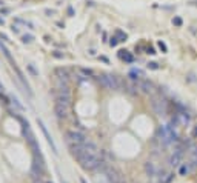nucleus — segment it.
I'll return each mask as SVG.
<instances>
[{
	"mask_svg": "<svg viewBox=\"0 0 197 183\" xmlns=\"http://www.w3.org/2000/svg\"><path fill=\"white\" fill-rule=\"evenodd\" d=\"M157 139L162 142V145L166 146V145H171L174 142H177L179 135L174 131V128L171 125H163L157 129Z\"/></svg>",
	"mask_w": 197,
	"mask_h": 183,
	"instance_id": "f257e3e1",
	"label": "nucleus"
},
{
	"mask_svg": "<svg viewBox=\"0 0 197 183\" xmlns=\"http://www.w3.org/2000/svg\"><path fill=\"white\" fill-rule=\"evenodd\" d=\"M97 83L103 89H119L120 88V80L115 76H111V74H100V76H97Z\"/></svg>",
	"mask_w": 197,
	"mask_h": 183,
	"instance_id": "f03ea898",
	"label": "nucleus"
},
{
	"mask_svg": "<svg viewBox=\"0 0 197 183\" xmlns=\"http://www.w3.org/2000/svg\"><path fill=\"white\" fill-rule=\"evenodd\" d=\"M65 140H66V143L69 145V146H72V145H82V143H85V142H86V137H85V135L80 132V131L71 129V131H66Z\"/></svg>",
	"mask_w": 197,
	"mask_h": 183,
	"instance_id": "7ed1b4c3",
	"label": "nucleus"
},
{
	"mask_svg": "<svg viewBox=\"0 0 197 183\" xmlns=\"http://www.w3.org/2000/svg\"><path fill=\"white\" fill-rule=\"evenodd\" d=\"M151 106H153V111L157 114V116H165L166 111H168V103L165 99L162 97H154L151 100Z\"/></svg>",
	"mask_w": 197,
	"mask_h": 183,
	"instance_id": "20e7f679",
	"label": "nucleus"
},
{
	"mask_svg": "<svg viewBox=\"0 0 197 183\" xmlns=\"http://www.w3.org/2000/svg\"><path fill=\"white\" fill-rule=\"evenodd\" d=\"M189 122H191V117L188 116L186 112H176L174 117L171 119V126H186Z\"/></svg>",
	"mask_w": 197,
	"mask_h": 183,
	"instance_id": "39448f33",
	"label": "nucleus"
},
{
	"mask_svg": "<svg viewBox=\"0 0 197 183\" xmlns=\"http://www.w3.org/2000/svg\"><path fill=\"white\" fill-rule=\"evenodd\" d=\"M103 172H105V177H106V180L110 182V183H123L120 172H119L115 168H112V166H106Z\"/></svg>",
	"mask_w": 197,
	"mask_h": 183,
	"instance_id": "423d86ee",
	"label": "nucleus"
},
{
	"mask_svg": "<svg viewBox=\"0 0 197 183\" xmlns=\"http://www.w3.org/2000/svg\"><path fill=\"white\" fill-rule=\"evenodd\" d=\"M135 86H137V89H140L145 94H153L154 92V85H153V82H149V80L139 79V80H135Z\"/></svg>",
	"mask_w": 197,
	"mask_h": 183,
	"instance_id": "0eeeda50",
	"label": "nucleus"
},
{
	"mask_svg": "<svg viewBox=\"0 0 197 183\" xmlns=\"http://www.w3.org/2000/svg\"><path fill=\"white\" fill-rule=\"evenodd\" d=\"M86 143V142H85ZM85 143H82V145H72V146H69V152H71V155L72 157H76L77 160L80 159V157H83V155L88 152L86 151V146H85Z\"/></svg>",
	"mask_w": 197,
	"mask_h": 183,
	"instance_id": "6e6552de",
	"label": "nucleus"
},
{
	"mask_svg": "<svg viewBox=\"0 0 197 183\" xmlns=\"http://www.w3.org/2000/svg\"><path fill=\"white\" fill-rule=\"evenodd\" d=\"M183 151L182 149H177V151H174V154H171V157H169V165L171 166H180L183 163Z\"/></svg>",
	"mask_w": 197,
	"mask_h": 183,
	"instance_id": "1a4fd4ad",
	"label": "nucleus"
},
{
	"mask_svg": "<svg viewBox=\"0 0 197 183\" xmlns=\"http://www.w3.org/2000/svg\"><path fill=\"white\" fill-rule=\"evenodd\" d=\"M37 122H39V126H40V129H42L43 135L46 137V140H48V143H49V145H51V148H52V152H54V154H57V146H56V143H54V140L51 139V135H49L48 129H46V126L43 125V122H42V120H37Z\"/></svg>",
	"mask_w": 197,
	"mask_h": 183,
	"instance_id": "9d476101",
	"label": "nucleus"
},
{
	"mask_svg": "<svg viewBox=\"0 0 197 183\" xmlns=\"http://www.w3.org/2000/svg\"><path fill=\"white\" fill-rule=\"evenodd\" d=\"M56 103L59 105H63V106H69L71 105V96H69V92H62V91H59V96L56 99Z\"/></svg>",
	"mask_w": 197,
	"mask_h": 183,
	"instance_id": "9b49d317",
	"label": "nucleus"
},
{
	"mask_svg": "<svg viewBox=\"0 0 197 183\" xmlns=\"http://www.w3.org/2000/svg\"><path fill=\"white\" fill-rule=\"evenodd\" d=\"M56 76L59 77L60 82L68 83V80H69V71H68L66 68H57V69H56Z\"/></svg>",
	"mask_w": 197,
	"mask_h": 183,
	"instance_id": "f8f14e48",
	"label": "nucleus"
},
{
	"mask_svg": "<svg viewBox=\"0 0 197 183\" xmlns=\"http://www.w3.org/2000/svg\"><path fill=\"white\" fill-rule=\"evenodd\" d=\"M54 112H56V116L59 119H66L68 117V108L63 106V105L56 103V106H54Z\"/></svg>",
	"mask_w": 197,
	"mask_h": 183,
	"instance_id": "ddd939ff",
	"label": "nucleus"
},
{
	"mask_svg": "<svg viewBox=\"0 0 197 183\" xmlns=\"http://www.w3.org/2000/svg\"><path fill=\"white\" fill-rule=\"evenodd\" d=\"M0 49H2L3 56L6 57V60L9 62V65H11V66H14V65H16V60L12 59V56H11V51L8 49V46H6L5 43H2V42H0Z\"/></svg>",
	"mask_w": 197,
	"mask_h": 183,
	"instance_id": "4468645a",
	"label": "nucleus"
},
{
	"mask_svg": "<svg viewBox=\"0 0 197 183\" xmlns=\"http://www.w3.org/2000/svg\"><path fill=\"white\" fill-rule=\"evenodd\" d=\"M191 171H193V165H191V162L182 163V165L179 166V175H188Z\"/></svg>",
	"mask_w": 197,
	"mask_h": 183,
	"instance_id": "2eb2a0df",
	"label": "nucleus"
},
{
	"mask_svg": "<svg viewBox=\"0 0 197 183\" xmlns=\"http://www.w3.org/2000/svg\"><path fill=\"white\" fill-rule=\"evenodd\" d=\"M119 57H120L122 60H125L126 63H133V62H134V57H133V54H130V52H128V51H125V49L119 51Z\"/></svg>",
	"mask_w": 197,
	"mask_h": 183,
	"instance_id": "dca6fc26",
	"label": "nucleus"
},
{
	"mask_svg": "<svg viewBox=\"0 0 197 183\" xmlns=\"http://www.w3.org/2000/svg\"><path fill=\"white\" fill-rule=\"evenodd\" d=\"M145 172H146V175H149V177L155 175V166L151 163V162H146L145 163Z\"/></svg>",
	"mask_w": 197,
	"mask_h": 183,
	"instance_id": "f3484780",
	"label": "nucleus"
},
{
	"mask_svg": "<svg viewBox=\"0 0 197 183\" xmlns=\"http://www.w3.org/2000/svg\"><path fill=\"white\" fill-rule=\"evenodd\" d=\"M130 77L135 82V80H139V79L143 77V71H142V69H133V71L130 72Z\"/></svg>",
	"mask_w": 197,
	"mask_h": 183,
	"instance_id": "a211bd4d",
	"label": "nucleus"
},
{
	"mask_svg": "<svg viewBox=\"0 0 197 183\" xmlns=\"http://www.w3.org/2000/svg\"><path fill=\"white\" fill-rule=\"evenodd\" d=\"M115 36L120 39L119 42H123V40H126V34H125V32H122V31H115Z\"/></svg>",
	"mask_w": 197,
	"mask_h": 183,
	"instance_id": "6ab92c4d",
	"label": "nucleus"
},
{
	"mask_svg": "<svg viewBox=\"0 0 197 183\" xmlns=\"http://www.w3.org/2000/svg\"><path fill=\"white\" fill-rule=\"evenodd\" d=\"M31 179H32L34 183H45V182L42 180V177H39V175H32V174H31Z\"/></svg>",
	"mask_w": 197,
	"mask_h": 183,
	"instance_id": "aec40b11",
	"label": "nucleus"
},
{
	"mask_svg": "<svg viewBox=\"0 0 197 183\" xmlns=\"http://www.w3.org/2000/svg\"><path fill=\"white\" fill-rule=\"evenodd\" d=\"M22 42L23 43H31L32 42V36H29V34H28V36H23L22 37Z\"/></svg>",
	"mask_w": 197,
	"mask_h": 183,
	"instance_id": "412c9836",
	"label": "nucleus"
},
{
	"mask_svg": "<svg viewBox=\"0 0 197 183\" xmlns=\"http://www.w3.org/2000/svg\"><path fill=\"white\" fill-rule=\"evenodd\" d=\"M159 48H160L162 51H163V52H166V51H168V46H166V43H165V42H162V40L159 42Z\"/></svg>",
	"mask_w": 197,
	"mask_h": 183,
	"instance_id": "4be33fe9",
	"label": "nucleus"
},
{
	"mask_svg": "<svg viewBox=\"0 0 197 183\" xmlns=\"http://www.w3.org/2000/svg\"><path fill=\"white\" fill-rule=\"evenodd\" d=\"M173 23H174L176 26H182V19H180V17H174V19H173Z\"/></svg>",
	"mask_w": 197,
	"mask_h": 183,
	"instance_id": "5701e85b",
	"label": "nucleus"
},
{
	"mask_svg": "<svg viewBox=\"0 0 197 183\" xmlns=\"http://www.w3.org/2000/svg\"><path fill=\"white\" fill-rule=\"evenodd\" d=\"M148 68H149V69H159V63L151 62V63H148Z\"/></svg>",
	"mask_w": 197,
	"mask_h": 183,
	"instance_id": "b1692460",
	"label": "nucleus"
},
{
	"mask_svg": "<svg viewBox=\"0 0 197 183\" xmlns=\"http://www.w3.org/2000/svg\"><path fill=\"white\" fill-rule=\"evenodd\" d=\"M117 43H119V39H117V37H112V39L110 40V45H111V46H115Z\"/></svg>",
	"mask_w": 197,
	"mask_h": 183,
	"instance_id": "393cba45",
	"label": "nucleus"
},
{
	"mask_svg": "<svg viewBox=\"0 0 197 183\" xmlns=\"http://www.w3.org/2000/svg\"><path fill=\"white\" fill-rule=\"evenodd\" d=\"M52 56L56 57V59H63V57H65V54H60L59 51H56V52H52Z\"/></svg>",
	"mask_w": 197,
	"mask_h": 183,
	"instance_id": "a878e982",
	"label": "nucleus"
},
{
	"mask_svg": "<svg viewBox=\"0 0 197 183\" xmlns=\"http://www.w3.org/2000/svg\"><path fill=\"white\" fill-rule=\"evenodd\" d=\"M0 102H2V103H8V99H6L3 94H0Z\"/></svg>",
	"mask_w": 197,
	"mask_h": 183,
	"instance_id": "bb28decb",
	"label": "nucleus"
},
{
	"mask_svg": "<svg viewBox=\"0 0 197 183\" xmlns=\"http://www.w3.org/2000/svg\"><path fill=\"white\" fill-rule=\"evenodd\" d=\"M191 135H193L194 139H197V126H194V128H193V132H191Z\"/></svg>",
	"mask_w": 197,
	"mask_h": 183,
	"instance_id": "cd10ccee",
	"label": "nucleus"
},
{
	"mask_svg": "<svg viewBox=\"0 0 197 183\" xmlns=\"http://www.w3.org/2000/svg\"><path fill=\"white\" fill-rule=\"evenodd\" d=\"M11 29H12V32H16V34H17V32H19V26L12 25V28H11Z\"/></svg>",
	"mask_w": 197,
	"mask_h": 183,
	"instance_id": "c85d7f7f",
	"label": "nucleus"
},
{
	"mask_svg": "<svg viewBox=\"0 0 197 183\" xmlns=\"http://www.w3.org/2000/svg\"><path fill=\"white\" fill-rule=\"evenodd\" d=\"M146 51H148V54H155V51H154V48H151V46H149V48H148Z\"/></svg>",
	"mask_w": 197,
	"mask_h": 183,
	"instance_id": "c756f323",
	"label": "nucleus"
},
{
	"mask_svg": "<svg viewBox=\"0 0 197 183\" xmlns=\"http://www.w3.org/2000/svg\"><path fill=\"white\" fill-rule=\"evenodd\" d=\"M80 183H86V180L85 179H80Z\"/></svg>",
	"mask_w": 197,
	"mask_h": 183,
	"instance_id": "7c9ffc66",
	"label": "nucleus"
},
{
	"mask_svg": "<svg viewBox=\"0 0 197 183\" xmlns=\"http://www.w3.org/2000/svg\"><path fill=\"white\" fill-rule=\"evenodd\" d=\"M5 22H3V19H0V25H3Z\"/></svg>",
	"mask_w": 197,
	"mask_h": 183,
	"instance_id": "2f4dec72",
	"label": "nucleus"
},
{
	"mask_svg": "<svg viewBox=\"0 0 197 183\" xmlns=\"http://www.w3.org/2000/svg\"><path fill=\"white\" fill-rule=\"evenodd\" d=\"M46 183H51V182H46Z\"/></svg>",
	"mask_w": 197,
	"mask_h": 183,
	"instance_id": "473e14b6",
	"label": "nucleus"
}]
</instances>
